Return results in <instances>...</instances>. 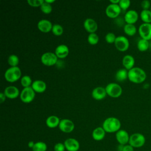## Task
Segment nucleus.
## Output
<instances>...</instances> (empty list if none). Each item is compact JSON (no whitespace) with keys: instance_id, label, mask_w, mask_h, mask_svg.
Returning <instances> with one entry per match:
<instances>
[{"instance_id":"f257e3e1","label":"nucleus","mask_w":151,"mask_h":151,"mask_svg":"<svg viewBox=\"0 0 151 151\" xmlns=\"http://www.w3.org/2000/svg\"><path fill=\"white\" fill-rule=\"evenodd\" d=\"M146 78V73L145 71L140 67H134L128 71V79L133 83H142L145 81Z\"/></svg>"},{"instance_id":"f03ea898","label":"nucleus","mask_w":151,"mask_h":151,"mask_svg":"<svg viewBox=\"0 0 151 151\" xmlns=\"http://www.w3.org/2000/svg\"><path fill=\"white\" fill-rule=\"evenodd\" d=\"M120 121L116 117H110L104 120L102 127L107 133H114L120 130Z\"/></svg>"},{"instance_id":"7ed1b4c3","label":"nucleus","mask_w":151,"mask_h":151,"mask_svg":"<svg viewBox=\"0 0 151 151\" xmlns=\"http://www.w3.org/2000/svg\"><path fill=\"white\" fill-rule=\"evenodd\" d=\"M21 76V71L17 67H11L8 68L4 74L5 80L9 83H14L18 81Z\"/></svg>"},{"instance_id":"20e7f679","label":"nucleus","mask_w":151,"mask_h":151,"mask_svg":"<svg viewBox=\"0 0 151 151\" xmlns=\"http://www.w3.org/2000/svg\"><path fill=\"white\" fill-rule=\"evenodd\" d=\"M146 142L145 136L140 133H134L130 136L129 144L134 148L142 147Z\"/></svg>"},{"instance_id":"39448f33","label":"nucleus","mask_w":151,"mask_h":151,"mask_svg":"<svg viewBox=\"0 0 151 151\" xmlns=\"http://www.w3.org/2000/svg\"><path fill=\"white\" fill-rule=\"evenodd\" d=\"M107 94L113 98H117L122 94V87L116 83H110L105 87Z\"/></svg>"},{"instance_id":"423d86ee","label":"nucleus","mask_w":151,"mask_h":151,"mask_svg":"<svg viewBox=\"0 0 151 151\" xmlns=\"http://www.w3.org/2000/svg\"><path fill=\"white\" fill-rule=\"evenodd\" d=\"M35 92L31 87L24 88L19 95L21 100L25 103H31L35 97Z\"/></svg>"},{"instance_id":"0eeeda50","label":"nucleus","mask_w":151,"mask_h":151,"mask_svg":"<svg viewBox=\"0 0 151 151\" xmlns=\"http://www.w3.org/2000/svg\"><path fill=\"white\" fill-rule=\"evenodd\" d=\"M58 60V57L55 53L47 52L44 53L41 57V63L46 66H52L55 65Z\"/></svg>"},{"instance_id":"6e6552de","label":"nucleus","mask_w":151,"mask_h":151,"mask_svg":"<svg viewBox=\"0 0 151 151\" xmlns=\"http://www.w3.org/2000/svg\"><path fill=\"white\" fill-rule=\"evenodd\" d=\"M114 45L117 50L120 51L124 52L128 50L129 47V40L124 36L120 35L116 37L114 42Z\"/></svg>"},{"instance_id":"1a4fd4ad","label":"nucleus","mask_w":151,"mask_h":151,"mask_svg":"<svg viewBox=\"0 0 151 151\" xmlns=\"http://www.w3.org/2000/svg\"><path fill=\"white\" fill-rule=\"evenodd\" d=\"M138 32L142 39L151 40V24H142L139 27Z\"/></svg>"},{"instance_id":"9d476101","label":"nucleus","mask_w":151,"mask_h":151,"mask_svg":"<svg viewBox=\"0 0 151 151\" xmlns=\"http://www.w3.org/2000/svg\"><path fill=\"white\" fill-rule=\"evenodd\" d=\"M121 11L119 4H110L106 8V14L110 18H115L120 15Z\"/></svg>"},{"instance_id":"9b49d317","label":"nucleus","mask_w":151,"mask_h":151,"mask_svg":"<svg viewBox=\"0 0 151 151\" xmlns=\"http://www.w3.org/2000/svg\"><path fill=\"white\" fill-rule=\"evenodd\" d=\"M74 127L75 126L73 121L67 119H63L61 120L58 126L61 132L66 133L73 132L74 129Z\"/></svg>"},{"instance_id":"f8f14e48","label":"nucleus","mask_w":151,"mask_h":151,"mask_svg":"<svg viewBox=\"0 0 151 151\" xmlns=\"http://www.w3.org/2000/svg\"><path fill=\"white\" fill-rule=\"evenodd\" d=\"M116 139L119 145H126L129 144L130 136L128 132L123 129H120L116 133Z\"/></svg>"},{"instance_id":"ddd939ff","label":"nucleus","mask_w":151,"mask_h":151,"mask_svg":"<svg viewBox=\"0 0 151 151\" xmlns=\"http://www.w3.org/2000/svg\"><path fill=\"white\" fill-rule=\"evenodd\" d=\"M64 144L67 151H78L80 149V143L78 141L74 138L67 139L64 141Z\"/></svg>"},{"instance_id":"4468645a","label":"nucleus","mask_w":151,"mask_h":151,"mask_svg":"<svg viewBox=\"0 0 151 151\" xmlns=\"http://www.w3.org/2000/svg\"><path fill=\"white\" fill-rule=\"evenodd\" d=\"M139 18V14L137 12L133 9H130L127 11L124 17V19L126 24H135Z\"/></svg>"},{"instance_id":"2eb2a0df","label":"nucleus","mask_w":151,"mask_h":151,"mask_svg":"<svg viewBox=\"0 0 151 151\" xmlns=\"http://www.w3.org/2000/svg\"><path fill=\"white\" fill-rule=\"evenodd\" d=\"M52 25H53L50 21L45 19L40 20L37 24L38 29L44 33H47L51 31Z\"/></svg>"},{"instance_id":"dca6fc26","label":"nucleus","mask_w":151,"mask_h":151,"mask_svg":"<svg viewBox=\"0 0 151 151\" xmlns=\"http://www.w3.org/2000/svg\"><path fill=\"white\" fill-rule=\"evenodd\" d=\"M83 26L84 29L90 33H95L97 31L98 25L96 21L92 18H87L85 19L83 23Z\"/></svg>"},{"instance_id":"f3484780","label":"nucleus","mask_w":151,"mask_h":151,"mask_svg":"<svg viewBox=\"0 0 151 151\" xmlns=\"http://www.w3.org/2000/svg\"><path fill=\"white\" fill-rule=\"evenodd\" d=\"M4 93L7 98L10 99H16L20 95L18 88L14 86H9L6 87L4 91Z\"/></svg>"},{"instance_id":"a211bd4d","label":"nucleus","mask_w":151,"mask_h":151,"mask_svg":"<svg viewBox=\"0 0 151 151\" xmlns=\"http://www.w3.org/2000/svg\"><path fill=\"white\" fill-rule=\"evenodd\" d=\"M107 93L106 88L103 87H97L94 88L91 93L93 98L96 100H101L106 96Z\"/></svg>"},{"instance_id":"6ab92c4d","label":"nucleus","mask_w":151,"mask_h":151,"mask_svg":"<svg viewBox=\"0 0 151 151\" xmlns=\"http://www.w3.org/2000/svg\"><path fill=\"white\" fill-rule=\"evenodd\" d=\"M54 53L58 58H65L69 53L68 47L65 44H60L56 47Z\"/></svg>"},{"instance_id":"aec40b11","label":"nucleus","mask_w":151,"mask_h":151,"mask_svg":"<svg viewBox=\"0 0 151 151\" xmlns=\"http://www.w3.org/2000/svg\"><path fill=\"white\" fill-rule=\"evenodd\" d=\"M31 87L35 92L41 93L45 91L47 88L46 83L41 80H36L32 82Z\"/></svg>"},{"instance_id":"412c9836","label":"nucleus","mask_w":151,"mask_h":151,"mask_svg":"<svg viewBox=\"0 0 151 151\" xmlns=\"http://www.w3.org/2000/svg\"><path fill=\"white\" fill-rule=\"evenodd\" d=\"M135 64V60L134 57L129 54L126 55L122 59V64L125 69L130 70L134 67Z\"/></svg>"},{"instance_id":"4be33fe9","label":"nucleus","mask_w":151,"mask_h":151,"mask_svg":"<svg viewBox=\"0 0 151 151\" xmlns=\"http://www.w3.org/2000/svg\"><path fill=\"white\" fill-rule=\"evenodd\" d=\"M106 135V132L102 127H97L92 132V137L94 140H102Z\"/></svg>"},{"instance_id":"5701e85b","label":"nucleus","mask_w":151,"mask_h":151,"mask_svg":"<svg viewBox=\"0 0 151 151\" xmlns=\"http://www.w3.org/2000/svg\"><path fill=\"white\" fill-rule=\"evenodd\" d=\"M60 122V120L59 117L54 115L50 116L47 118L45 120V123L47 127L52 129L55 128L57 126H58Z\"/></svg>"},{"instance_id":"b1692460","label":"nucleus","mask_w":151,"mask_h":151,"mask_svg":"<svg viewBox=\"0 0 151 151\" xmlns=\"http://www.w3.org/2000/svg\"><path fill=\"white\" fill-rule=\"evenodd\" d=\"M116 79L118 81H124L127 78H128V70L125 68H121L119 70L115 76Z\"/></svg>"},{"instance_id":"393cba45","label":"nucleus","mask_w":151,"mask_h":151,"mask_svg":"<svg viewBox=\"0 0 151 151\" xmlns=\"http://www.w3.org/2000/svg\"><path fill=\"white\" fill-rule=\"evenodd\" d=\"M123 30L124 33L129 36H133L135 35L137 32V28L134 24H125L123 28Z\"/></svg>"},{"instance_id":"a878e982","label":"nucleus","mask_w":151,"mask_h":151,"mask_svg":"<svg viewBox=\"0 0 151 151\" xmlns=\"http://www.w3.org/2000/svg\"><path fill=\"white\" fill-rule=\"evenodd\" d=\"M140 17L143 23L151 24V11L150 9H142L140 14Z\"/></svg>"},{"instance_id":"bb28decb","label":"nucleus","mask_w":151,"mask_h":151,"mask_svg":"<svg viewBox=\"0 0 151 151\" xmlns=\"http://www.w3.org/2000/svg\"><path fill=\"white\" fill-rule=\"evenodd\" d=\"M149 41L147 40L141 38L138 41L137 43V48L141 52H144L147 51L149 49Z\"/></svg>"},{"instance_id":"cd10ccee","label":"nucleus","mask_w":151,"mask_h":151,"mask_svg":"<svg viewBox=\"0 0 151 151\" xmlns=\"http://www.w3.org/2000/svg\"><path fill=\"white\" fill-rule=\"evenodd\" d=\"M32 150V151H46L47 150V145L44 142H37L35 143Z\"/></svg>"},{"instance_id":"c85d7f7f","label":"nucleus","mask_w":151,"mask_h":151,"mask_svg":"<svg viewBox=\"0 0 151 151\" xmlns=\"http://www.w3.org/2000/svg\"><path fill=\"white\" fill-rule=\"evenodd\" d=\"M19 62L18 57L15 54H11L8 57V63L11 67H17Z\"/></svg>"},{"instance_id":"c756f323","label":"nucleus","mask_w":151,"mask_h":151,"mask_svg":"<svg viewBox=\"0 0 151 151\" xmlns=\"http://www.w3.org/2000/svg\"><path fill=\"white\" fill-rule=\"evenodd\" d=\"M21 84L24 88L31 87V85L32 84L31 78L28 75L24 76L21 79Z\"/></svg>"},{"instance_id":"7c9ffc66","label":"nucleus","mask_w":151,"mask_h":151,"mask_svg":"<svg viewBox=\"0 0 151 151\" xmlns=\"http://www.w3.org/2000/svg\"><path fill=\"white\" fill-rule=\"evenodd\" d=\"M63 28L61 25L58 24H55L52 25L51 31L54 35L56 36L61 35L63 33Z\"/></svg>"},{"instance_id":"2f4dec72","label":"nucleus","mask_w":151,"mask_h":151,"mask_svg":"<svg viewBox=\"0 0 151 151\" xmlns=\"http://www.w3.org/2000/svg\"><path fill=\"white\" fill-rule=\"evenodd\" d=\"M88 42L91 45H96L99 42V37L96 33H90L87 37Z\"/></svg>"},{"instance_id":"473e14b6","label":"nucleus","mask_w":151,"mask_h":151,"mask_svg":"<svg viewBox=\"0 0 151 151\" xmlns=\"http://www.w3.org/2000/svg\"><path fill=\"white\" fill-rule=\"evenodd\" d=\"M40 9L43 13L45 14H48L51 12L52 10V7L51 6V4H50L44 1L43 4L40 6Z\"/></svg>"},{"instance_id":"72a5a7b5","label":"nucleus","mask_w":151,"mask_h":151,"mask_svg":"<svg viewBox=\"0 0 151 151\" xmlns=\"http://www.w3.org/2000/svg\"><path fill=\"white\" fill-rule=\"evenodd\" d=\"M116 37L115 34L113 32H109L107 33L105 36V40L109 44H114V42L116 41Z\"/></svg>"},{"instance_id":"f704fd0d","label":"nucleus","mask_w":151,"mask_h":151,"mask_svg":"<svg viewBox=\"0 0 151 151\" xmlns=\"http://www.w3.org/2000/svg\"><path fill=\"white\" fill-rule=\"evenodd\" d=\"M44 2V0H28L27 3L29 5L33 7H38L41 6V5Z\"/></svg>"},{"instance_id":"c9c22d12","label":"nucleus","mask_w":151,"mask_h":151,"mask_svg":"<svg viewBox=\"0 0 151 151\" xmlns=\"http://www.w3.org/2000/svg\"><path fill=\"white\" fill-rule=\"evenodd\" d=\"M119 5L123 10H126L130 5V1L129 0H120Z\"/></svg>"},{"instance_id":"e433bc0d","label":"nucleus","mask_w":151,"mask_h":151,"mask_svg":"<svg viewBox=\"0 0 151 151\" xmlns=\"http://www.w3.org/2000/svg\"><path fill=\"white\" fill-rule=\"evenodd\" d=\"M54 151H65V147L64 143L59 142L57 143L54 146Z\"/></svg>"},{"instance_id":"4c0bfd02","label":"nucleus","mask_w":151,"mask_h":151,"mask_svg":"<svg viewBox=\"0 0 151 151\" xmlns=\"http://www.w3.org/2000/svg\"><path fill=\"white\" fill-rule=\"evenodd\" d=\"M151 5V2L148 0H144L141 2V6L143 10L149 9Z\"/></svg>"},{"instance_id":"58836bf2","label":"nucleus","mask_w":151,"mask_h":151,"mask_svg":"<svg viewBox=\"0 0 151 151\" xmlns=\"http://www.w3.org/2000/svg\"><path fill=\"white\" fill-rule=\"evenodd\" d=\"M122 151H134V147L129 144H127L124 145Z\"/></svg>"},{"instance_id":"ea45409f","label":"nucleus","mask_w":151,"mask_h":151,"mask_svg":"<svg viewBox=\"0 0 151 151\" xmlns=\"http://www.w3.org/2000/svg\"><path fill=\"white\" fill-rule=\"evenodd\" d=\"M6 97L4 93H0V103H2L4 101H5Z\"/></svg>"},{"instance_id":"a19ab883","label":"nucleus","mask_w":151,"mask_h":151,"mask_svg":"<svg viewBox=\"0 0 151 151\" xmlns=\"http://www.w3.org/2000/svg\"><path fill=\"white\" fill-rule=\"evenodd\" d=\"M34 144H35L34 142H33V141H29V142H28V146L29 148L32 149V147H33L34 146Z\"/></svg>"},{"instance_id":"79ce46f5","label":"nucleus","mask_w":151,"mask_h":151,"mask_svg":"<svg viewBox=\"0 0 151 151\" xmlns=\"http://www.w3.org/2000/svg\"><path fill=\"white\" fill-rule=\"evenodd\" d=\"M110 2H111V4H119L120 0H110Z\"/></svg>"},{"instance_id":"37998d69","label":"nucleus","mask_w":151,"mask_h":151,"mask_svg":"<svg viewBox=\"0 0 151 151\" xmlns=\"http://www.w3.org/2000/svg\"><path fill=\"white\" fill-rule=\"evenodd\" d=\"M123 146H124V145H119L118 146V147H117V150H118L119 151H122L123 148Z\"/></svg>"},{"instance_id":"c03bdc74","label":"nucleus","mask_w":151,"mask_h":151,"mask_svg":"<svg viewBox=\"0 0 151 151\" xmlns=\"http://www.w3.org/2000/svg\"><path fill=\"white\" fill-rule=\"evenodd\" d=\"M46 2H47V3H48V4H52L53 2H55V0H44Z\"/></svg>"},{"instance_id":"a18cd8bd","label":"nucleus","mask_w":151,"mask_h":151,"mask_svg":"<svg viewBox=\"0 0 151 151\" xmlns=\"http://www.w3.org/2000/svg\"><path fill=\"white\" fill-rule=\"evenodd\" d=\"M150 11H151V8H150Z\"/></svg>"},{"instance_id":"49530a36","label":"nucleus","mask_w":151,"mask_h":151,"mask_svg":"<svg viewBox=\"0 0 151 151\" xmlns=\"http://www.w3.org/2000/svg\"><path fill=\"white\" fill-rule=\"evenodd\" d=\"M150 2H151V1H150Z\"/></svg>"}]
</instances>
